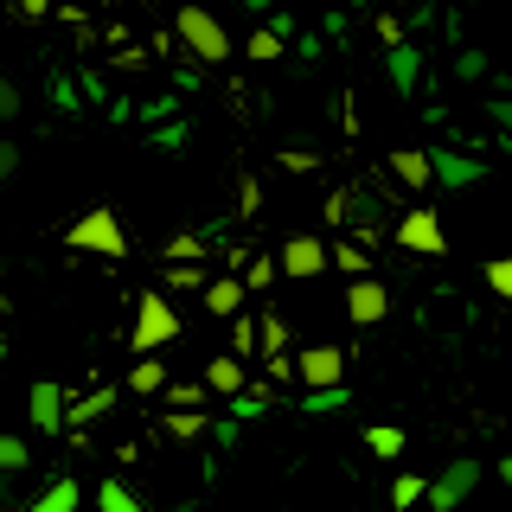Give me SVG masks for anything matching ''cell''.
I'll return each mask as SVG.
<instances>
[{
	"instance_id": "cell-15",
	"label": "cell",
	"mask_w": 512,
	"mask_h": 512,
	"mask_svg": "<svg viewBox=\"0 0 512 512\" xmlns=\"http://www.w3.org/2000/svg\"><path fill=\"white\" fill-rule=\"evenodd\" d=\"M244 295H250L244 276H212V282H205V314L237 320V314H244Z\"/></svg>"
},
{
	"instance_id": "cell-16",
	"label": "cell",
	"mask_w": 512,
	"mask_h": 512,
	"mask_svg": "<svg viewBox=\"0 0 512 512\" xmlns=\"http://www.w3.org/2000/svg\"><path fill=\"white\" fill-rule=\"evenodd\" d=\"M45 103H52L58 116H84V103H90V96H84V84H77V77L52 71V77H45Z\"/></svg>"
},
{
	"instance_id": "cell-32",
	"label": "cell",
	"mask_w": 512,
	"mask_h": 512,
	"mask_svg": "<svg viewBox=\"0 0 512 512\" xmlns=\"http://www.w3.org/2000/svg\"><path fill=\"white\" fill-rule=\"evenodd\" d=\"M256 346H263L256 320H244V314H237V320H231V352H237V359H256Z\"/></svg>"
},
{
	"instance_id": "cell-46",
	"label": "cell",
	"mask_w": 512,
	"mask_h": 512,
	"mask_svg": "<svg viewBox=\"0 0 512 512\" xmlns=\"http://www.w3.org/2000/svg\"><path fill=\"white\" fill-rule=\"evenodd\" d=\"M13 173H20V141H0V180H13Z\"/></svg>"
},
{
	"instance_id": "cell-26",
	"label": "cell",
	"mask_w": 512,
	"mask_h": 512,
	"mask_svg": "<svg viewBox=\"0 0 512 512\" xmlns=\"http://www.w3.org/2000/svg\"><path fill=\"white\" fill-rule=\"evenodd\" d=\"M244 52H250L256 64H276V58L288 52V39H276L269 26H250V45H244Z\"/></svg>"
},
{
	"instance_id": "cell-3",
	"label": "cell",
	"mask_w": 512,
	"mask_h": 512,
	"mask_svg": "<svg viewBox=\"0 0 512 512\" xmlns=\"http://www.w3.org/2000/svg\"><path fill=\"white\" fill-rule=\"evenodd\" d=\"M64 244L71 250H96V256H128V231H122V218L109 212V205H96V212H84L64 231Z\"/></svg>"
},
{
	"instance_id": "cell-25",
	"label": "cell",
	"mask_w": 512,
	"mask_h": 512,
	"mask_svg": "<svg viewBox=\"0 0 512 512\" xmlns=\"http://www.w3.org/2000/svg\"><path fill=\"white\" fill-rule=\"evenodd\" d=\"M269 404H276V397H269L263 384H250V391H237V397H231V404H224V410H231L237 423H256V416H263Z\"/></svg>"
},
{
	"instance_id": "cell-12",
	"label": "cell",
	"mask_w": 512,
	"mask_h": 512,
	"mask_svg": "<svg viewBox=\"0 0 512 512\" xmlns=\"http://www.w3.org/2000/svg\"><path fill=\"white\" fill-rule=\"evenodd\" d=\"M384 77H391V90L397 96H416L423 90V45H397V52H384Z\"/></svg>"
},
{
	"instance_id": "cell-10",
	"label": "cell",
	"mask_w": 512,
	"mask_h": 512,
	"mask_svg": "<svg viewBox=\"0 0 512 512\" xmlns=\"http://www.w3.org/2000/svg\"><path fill=\"white\" fill-rule=\"evenodd\" d=\"M384 314H391V288H384L378 276H359L346 288V320L352 327H378Z\"/></svg>"
},
{
	"instance_id": "cell-19",
	"label": "cell",
	"mask_w": 512,
	"mask_h": 512,
	"mask_svg": "<svg viewBox=\"0 0 512 512\" xmlns=\"http://www.w3.org/2000/svg\"><path fill=\"white\" fill-rule=\"evenodd\" d=\"M212 423H218V416H205V410H173L160 429H167L173 442H205V436H212Z\"/></svg>"
},
{
	"instance_id": "cell-28",
	"label": "cell",
	"mask_w": 512,
	"mask_h": 512,
	"mask_svg": "<svg viewBox=\"0 0 512 512\" xmlns=\"http://www.w3.org/2000/svg\"><path fill=\"white\" fill-rule=\"evenodd\" d=\"M186 135H192L186 116H180V122H160V128H148V148H160V154H180V148H186Z\"/></svg>"
},
{
	"instance_id": "cell-37",
	"label": "cell",
	"mask_w": 512,
	"mask_h": 512,
	"mask_svg": "<svg viewBox=\"0 0 512 512\" xmlns=\"http://www.w3.org/2000/svg\"><path fill=\"white\" fill-rule=\"evenodd\" d=\"M109 404H116V391H109V384H103V391H90L84 404L71 410V423H96V416H109Z\"/></svg>"
},
{
	"instance_id": "cell-21",
	"label": "cell",
	"mask_w": 512,
	"mask_h": 512,
	"mask_svg": "<svg viewBox=\"0 0 512 512\" xmlns=\"http://www.w3.org/2000/svg\"><path fill=\"white\" fill-rule=\"evenodd\" d=\"M20 474H32V442L26 436H0V480H20Z\"/></svg>"
},
{
	"instance_id": "cell-55",
	"label": "cell",
	"mask_w": 512,
	"mask_h": 512,
	"mask_svg": "<svg viewBox=\"0 0 512 512\" xmlns=\"http://www.w3.org/2000/svg\"><path fill=\"white\" fill-rule=\"evenodd\" d=\"M461 7H480V0H461Z\"/></svg>"
},
{
	"instance_id": "cell-9",
	"label": "cell",
	"mask_w": 512,
	"mask_h": 512,
	"mask_svg": "<svg viewBox=\"0 0 512 512\" xmlns=\"http://www.w3.org/2000/svg\"><path fill=\"white\" fill-rule=\"evenodd\" d=\"M276 263H282V276H295V282H314V276H327V269H333V250L320 244V237L295 231V237L282 244V256H276Z\"/></svg>"
},
{
	"instance_id": "cell-38",
	"label": "cell",
	"mask_w": 512,
	"mask_h": 512,
	"mask_svg": "<svg viewBox=\"0 0 512 512\" xmlns=\"http://www.w3.org/2000/svg\"><path fill=\"white\" fill-rule=\"evenodd\" d=\"M205 282H212V276H205L199 263H167V288H199V295H205Z\"/></svg>"
},
{
	"instance_id": "cell-39",
	"label": "cell",
	"mask_w": 512,
	"mask_h": 512,
	"mask_svg": "<svg viewBox=\"0 0 512 512\" xmlns=\"http://www.w3.org/2000/svg\"><path fill=\"white\" fill-rule=\"evenodd\" d=\"M276 269L282 263H269V256H244V269H237V276H244L250 288H269V282H276Z\"/></svg>"
},
{
	"instance_id": "cell-23",
	"label": "cell",
	"mask_w": 512,
	"mask_h": 512,
	"mask_svg": "<svg viewBox=\"0 0 512 512\" xmlns=\"http://www.w3.org/2000/svg\"><path fill=\"white\" fill-rule=\"evenodd\" d=\"M429 480H436V474H397V480H391V506H397V512L423 506V500H429Z\"/></svg>"
},
{
	"instance_id": "cell-50",
	"label": "cell",
	"mask_w": 512,
	"mask_h": 512,
	"mask_svg": "<svg viewBox=\"0 0 512 512\" xmlns=\"http://www.w3.org/2000/svg\"><path fill=\"white\" fill-rule=\"evenodd\" d=\"M487 84H493V96H512V71H493Z\"/></svg>"
},
{
	"instance_id": "cell-35",
	"label": "cell",
	"mask_w": 512,
	"mask_h": 512,
	"mask_svg": "<svg viewBox=\"0 0 512 512\" xmlns=\"http://www.w3.org/2000/svg\"><path fill=\"white\" fill-rule=\"evenodd\" d=\"M237 442H244V423H237V416H231V410H224V416H218V423H212V448H218V455H231V448H237Z\"/></svg>"
},
{
	"instance_id": "cell-45",
	"label": "cell",
	"mask_w": 512,
	"mask_h": 512,
	"mask_svg": "<svg viewBox=\"0 0 512 512\" xmlns=\"http://www.w3.org/2000/svg\"><path fill=\"white\" fill-rule=\"evenodd\" d=\"M199 84H205V71H199V64H180V71H173V96H192Z\"/></svg>"
},
{
	"instance_id": "cell-40",
	"label": "cell",
	"mask_w": 512,
	"mask_h": 512,
	"mask_svg": "<svg viewBox=\"0 0 512 512\" xmlns=\"http://www.w3.org/2000/svg\"><path fill=\"white\" fill-rule=\"evenodd\" d=\"M487 288L500 301H512V256H493V263H487Z\"/></svg>"
},
{
	"instance_id": "cell-22",
	"label": "cell",
	"mask_w": 512,
	"mask_h": 512,
	"mask_svg": "<svg viewBox=\"0 0 512 512\" xmlns=\"http://www.w3.org/2000/svg\"><path fill=\"white\" fill-rule=\"evenodd\" d=\"M404 442H410V429H397V423H372V429H365V448H372L378 461H397Z\"/></svg>"
},
{
	"instance_id": "cell-49",
	"label": "cell",
	"mask_w": 512,
	"mask_h": 512,
	"mask_svg": "<svg viewBox=\"0 0 512 512\" xmlns=\"http://www.w3.org/2000/svg\"><path fill=\"white\" fill-rule=\"evenodd\" d=\"M256 205H263V192H256V186L244 180V192H237V212H244V218H250V212H256Z\"/></svg>"
},
{
	"instance_id": "cell-54",
	"label": "cell",
	"mask_w": 512,
	"mask_h": 512,
	"mask_svg": "<svg viewBox=\"0 0 512 512\" xmlns=\"http://www.w3.org/2000/svg\"><path fill=\"white\" fill-rule=\"evenodd\" d=\"M340 7H352V13H372V0H340Z\"/></svg>"
},
{
	"instance_id": "cell-53",
	"label": "cell",
	"mask_w": 512,
	"mask_h": 512,
	"mask_svg": "<svg viewBox=\"0 0 512 512\" xmlns=\"http://www.w3.org/2000/svg\"><path fill=\"white\" fill-rule=\"evenodd\" d=\"M493 474H500V487L512 493V455H500V468H493Z\"/></svg>"
},
{
	"instance_id": "cell-2",
	"label": "cell",
	"mask_w": 512,
	"mask_h": 512,
	"mask_svg": "<svg viewBox=\"0 0 512 512\" xmlns=\"http://www.w3.org/2000/svg\"><path fill=\"white\" fill-rule=\"evenodd\" d=\"M180 340V314H173V301L167 295H135V352L148 359V352H160V346H173Z\"/></svg>"
},
{
	"instance_id": "cell-11",
	"label": "cell",
	"mask_w": 512,
	"mask_h": 512,
	"mask_svg": "<svg viewBox=\"0 0 512 512\" xmlns=\"http://www.w3.org/2000/svg\"><path fill=\"white\" fill-rule=\"evenodd\" d=\"M301 384L308 391H327V384H346V352L340 346H301Z\"/></svg>"
},
{
	"instance_id": "cell-24",
	"label": "cell",
	"mask_w": 512,
	"mask_h": 512,
	"mask_svg": "<svg viewBox=\"0 0 512 512\" xmlns=\"http://www.w3.org/2000/svg\"><path fill=\"white\" fill-rule=\"evenodd\" d=\"M346 404H352L346 384H327V391H301V416H333V410H346Z\"/></svg>"
},
{
	"instance_id": "cell-13",
	"label": "cell",
	"mask_w": 512,
	"mask_h": 512,
	"mask_svg": "<svg viewBox=\"0 0 512 512\" xmlns=\"http://www.w3.org/2000/svg\"><path fill=\"white\" fill-rule=\"evenodd\" d=\"M77 506H84V480H77V474L45 480V487L26 500V512H77Z\"/></svg>"
},
{
	"instance_id": "cell-29",
	"label": "cell",
	"mask_w": 512,
	"mask_h": 512,
	"mask_svg": "<svg viewBox=\"0 0 512 512\" xmlns=\"http://www.w3.org/2000/svg\"><path fill=\"white\" fill-rule=\"evenodd\" d=\"M455 77H461V84H487V52H474V45H461V52H455Z\"/></svg>"
},
{
	"instance_id": "cell-41",
	"label": "cell",
	"mask_w": 512,
	"mask_h": 512,
	"mask_svg": "<svg viewBox=\"0 0 512 512\" xmlns=\"http://www.w3.org/2000/svg\"><path fill=\"white\" fill-rule=\"evenodd\" d=\"M141 116H148L154 128H160V122H180V96H173V90H167V96H154V103L141 109Z\"/></svg>"
},
{
	"instance_id": "cell-8",
	"label": "cell",
	"mask_w": 512,
	"mask_h": 512,
	"mask_svg": "<svg viewBox=\"0 0 512 512\" xmlns=\"http://www.w3.org/2000/svg\"><path fill=\"white\" fill-rule=\"evenodd\" d=\"M429 160H436V186H448V192H468V186H480L493 173L480 154H461V148H448V141H436Z\"/></svg>"
},
{
	"instance_id": "cell-43",
	"label": "cell",
	"mask_w": 512,
	"mask_h": 512,
	"mask_svg": "<svg viewBox=\"0 0 512 512\" xmlns=\"http://www.w3.org/2000/svg\"><path fill=\"white\" fill-rule=\"evenodd\" d=\"M263 26H269V32H276V39H288V45H295V39H301V20H295V13H282V7H276V13H269V20H263Z\"/></svg>"
},
{
	"instance_id": "cell-34",
	"label": "cell",
	"mask_w": 512,
	"mask_h": 512,
	"mask_svg": "<svg viewBox=\"0 0 512 512\" xmlns=\"http://www.w3.org/2000/svg\"><path fill=\"white\" fill-rule=\"evenodd\" d=\"M20 109H26V90L13 84V77H0V128H13V122H20Z\"/></svg>"
},
{
	"instance_id": "cell-36",
	"label": "cell",
	"mask_w": 512,
	"mask_h": 512,
	"mask_svg": "<svg viewBox=\"0 0 512 512\" xmlns=\"http://www.w3.org/2000/svg\"><path fill=\"white\" fill-rule=\"evenodd\" d=\"M320 32H327L333 45H346V32H352V7H340V0H333V7L320 13Z\"/></svg>"
},
{
	"instance_id": "cell-20",
	"label": "cell",
	"mask_w": 512,
	"mask_h": 512,
	"mask_svg": "<svg viewBox=\"0 0 512 512\" xmlns=\"http://www.w3.org/2000/svg\"><path fill=\"white\" fill-rule=\"evenodd\" d=\"M167 365H160V352H148V359H135V372H128V391H141V397H160L167 391Z\"/></svg>"
},
{
	"instance_id": "cell-33",
	"label": "cell",
	"mask_w": 512,
	"mask_h": 512,
	"mask_svg": "<svg viewBox=\"0 0 512 512\" xmlns=\"http://www.w3.org/2000/svg\"><path fill=\"white\" fill-rule=\"evenodd\" d=\"M199 256H205V231H180L167 244V263H199Z\"/></svg>"
},
{
	"instance_id": "cell-27",
	"label": "cell",
	"mask_w": 512,
	"mask_h": 512,
	"mask_svg": "<svg viewBox=\"0 0 512 512\" xmlns=\"http://www.w3.org/2000/svg\"><path fill=\"white\" fill-rule=\"evenodd\" d=\"M327 45H333V39H327V32H301V39H295V45H288V52H295V64H301V71H314V64H320V58H327Z\"/></svg>"
},
{
	"instance_id": "cell-51",
	"label": "cell",
	"mask_w": 512,
	"mask_h": 512,
	"mask_svg": "<svg viewBox=\"0 0 512 512\" xmlns=\"http://www.w3.org/2000/svg\"><path fill=\"white\" fill-rule=\"evenodd\" d=\"M244 13H250V20L263 13V20H269V13H276V0H244Z\"/></svg>"
},
{
	"instance_id": "cell-1",
	"label": "cell",
	"mask_w": 512,
	"mask_h": 512,
	"mask_svg": "<svg viewBox=\"0 0 512 512\" xmlns=\"http://www.w3.org/2000/svg\"><path fill=\"white\" fill-rule=\"evenodd\" d=\"M173 32H180V45L192 52V64H224V58H231V32L218 26V13L192 7V0L173 13Z\"/></svg>"
},
{
	"instance_id": "cell-48",
	"label": "cell",
	"mask_w": 512,
	"mask_h": 512,
	"mask_svg": "<svg viewBox=\"0 0 512 512\" xmlns=\"http://www.w3.org/2000/svg\"><path fill=\"white\" fill-rule=\"evenodd\" d=\"M282 167H288V173H314L320 160H314V154H301V148H288V154H282Z\"/></svg>"
},
{
	"instance_id": "cell-44",
	"label": "cell",
	"mask_w": 512,
	"mask_h": 512,
	"mask_svg": "<svg viewBox=\"0 0 512 512\" xmlns=\"http://www.w3.org/2000/svg\"><path fill=\"white\" fill-rule=\"evenodd\" d=\"M487 122H493V128H500V135L512 141V96H493V103H487Z\"/></svg>"
},
{
	"instance_id": "cell-47",
	"label": "cell",
	"mask_w": 512,
	"mask_h": 512,
	"mask_svg": "<svg viewBox=\"0 0 512 512\" xmlns=\"http://www.w3.org/2000/svg\"><path fill=\"white\" fill-rule=\"evenodd\" d=\"M77 84H84V96H90V103H109V90H103V77H96V71H90V64H84V71H77Z\"/></svg>"
},
{
	"instance_id": "cell-42",
	"label": "cell",
	"mask_w": 512,
	"mask_h": 512,
	"mask_svg": "<svg viewBox=\"0 0 512 512\" xmlns=\"http://www.w3.org/2000/svg\"><path fill=\"white\" fill-rule=\"evenodd\" d=\"M282 346H288V327H282V314H263V352L276 359Z\"/></svg>"
},
{
	"instance_id": "cell-4",
	"label": "cell",
	"mask_w": 512,
	"mask_h": 512,
	"mask_svg": "<svg viewBox=\"0 0 512 512\" xmlns=\"http://www.w3.org/2000/svg\"><path fill=\"white\" fill-rule=\"evenodd\" d=\"M391 237H397V250H410V256H448L442 212H429V205H410V212H397Z\"/></svg>"
},
{
	"instance_id": "cell-18",
	"label": "cell",
	"mask_w": 512,
	"mask_h": 512,
	"mask_svg": "<svg viewBox=\"0 0 512 512\" xmlns=\"http://www.w3.org/2000/svg\"><path fill=\"white\" fill-rule=\"evenodd\" d=\"M96 512H148V500H141L122 474H109L103 487H96Z\"/></svg>"
},
{
	"instance_id": "cell-14",
	"label": "cell",
	"mask_w": 512,
	"mask_h": 512,
	"mask_svg": "<svg viewBox=\"0 0 512 512\" xmlns=\"http://www.w3.org/2000/svg\"><path fill=\"white\" fill-rule=\"evenodd\" d=\"M384 167H391V180H397V186H410V192L436 186V160H429L423 148H397L391 160H384Z\"/></svg>"
},
{
	"instance_id": "cell-30",
	"label": "cell",
	"mask_w": 512,
	"mask_h": 512,
	"mask_svg": "<svg viewBox=\"0 0 512 512\" xmlns=\"http://www.w3.org/2000/svg\"><path fill=\"white\" fill-rule=\"evenodd\" d=\"M333 269H346V276L359 282V276H372V256H365L359 244H333Z\"/></svg>"
},
{
	"instance_id": "cell-5",
	"label": "cell",
	"mask_w": 512,
	"mask_h": 512,
	"mask_svg": "<svg viewBox=\"0 0 512 512\" xmlns=\"http://www.w3.org/2000/svg\"><path fill=\"white\" fill-rule=\"evenodd\" d=\"M480 480H487V468H480L474 455H455V461H448V468H442L436 480H429V506H436V512H455L461 500H474V487H480Z\"/></svg>"
},
{
	"instance_id": "cell-31",
	"label": "cell",
	"mask_w": 512,
	"mask_h": 512,
	"mask_svg": "<svg viewBox=\"0 0 512 512\" xmlns=\"http://www.w3.org/2000/svg\"><path fill=\"white\" fill-rule=\"evenodd\" d=\"M205 391H212V384L180 378V384H167V404H173V410H199V404H205Z\"/></svg>"
},
{
	"instance_id": "cell-7",
	"label": "cell",
	"mask_w": 512,
	"mask_h": 512,
	"mask_svg": "<svg viewBox=\"0 0 512 512\" xmlns=\"http://www.w3.org/2000/svg\"><path fill=\"white\" fill-rule=\"evenodd\" d=\"M26 416H32L39 436H64V429H71V404H64V391H58L52 378H32L26 384Z\"/></svg>"
},
{
	"instance_id": "cell-52",
	"label": "cell",
	"mask_w": 512,
	"mask_h": 512,
	"mask_svg": "<svg viewBox=\"0 0 512 512\" xmlns=\"http://www.w3.org/2000/svg\"><path fill=\"white\" fill-rule=\"evenodd\" d=\"M45 7H52V0H20V13H26V20H39Z\"/></svg>"
},
{
	"instance_id": "cell-17",
	"label": "cell",
	"mask_w": 512,
	"mask_h": 512,
	"mask_svg": "<svg viewBox=\"0 0 512 512\" xmlns=\"http://www.w3.org/2000/svg\"><path fill=\"white\" fill-rule=\"evenodd\" d=\"M205 384H212L218 397H237V391H250V384H244V359H237V352H218V359L205 365Z\"/></svg>"
},
{
	"instance_id": "cell-6",
	"label": "cell",
	"mask_w": 512,
	"mask_h": 512,
	"mask_svg": "<svg viewBox=\"0 0 512 512\" xmlns=\"http://www.w3.org/2000/svg\"><path fill=\"white\" fill-rule=\"evenodd\" d=\"M327 218H333V224H346V231H365V237H378V231H384V199H378L372 186H346L340 199L327 205Z\"/></svg>"
}]
</instances>
